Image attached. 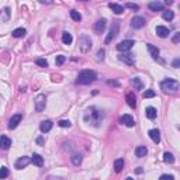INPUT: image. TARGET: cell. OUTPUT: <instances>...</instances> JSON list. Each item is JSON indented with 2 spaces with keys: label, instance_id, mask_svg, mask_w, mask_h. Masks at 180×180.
I'll use <instances>...</instances> for the list:
<instances>
[{
  "label": "cell",
  "instance_id": "6da1fadb",
  "mask_svg": "<svg viewBox=\"0 0 180 180\" xmlns=\"http://www.w3.org/2000/svg\"><path fill=\"white\" fill-rule=\"evenodd\" d=\"M103 118H104V114L97 107H90L85 113V121L93 127H99Z\"/></svg>",
  "mask_w": 180,
  "mask_h": 180
},
{
  "label": "cell",
  "instance_id": "7a4b0ae2",
  "mask_svg": "<svg viewBox=\"0 0 180 180\" xmlns=\"http://www.w3.org/2000/svg\"><path fill=\"white\" fill-rule=\"evenodd\" d=\"M96 79H97V75H96L94 70H83L79 73L76 82H78V85H90Z\"/></svg>",
  "mask_w": 180,
  "mask_h": 180
},
{
  "label": "cell",
  "instance_id": "3957f363",
  "mask_svg": "<svg viewBox=\"0 0 180 180\" xmlns=\"http://www.w3.org/2000/svg\"><path fill=\"white\" fill-rule=\"evenodd\" d=\"M160 87L165 93H176L179 90V82L175 79H165L160 83Z\"/></svg>",
  "mask_w": 180,
  "mask_h": 180
},
{
  "label": "cell",
  "instance_id": "277c9868",
  "mask_svg": "<svg viewBox=\"0 0 180 180\" xmlns=\"http://www.w3.org/2000/svg\"><path fill=\"white\" fill-rule=\"evenodd\" d=\"M118 31H120V21H113V26L110 28V32H108V35L106 37V44H110L114 40V38L118 35Z\"/></svg>",
  "mask_w": 180,
  "mask_h": 180
},
{
  "label": "cell",
  "instance_id": "5b68a950",
  "mask_svg": "<svg viewBox=\"0 0 180 180\" xmlns=\"http://www.w3.org/2000/svg\"><path fill=\"white\" fill-rule=\"evenodd\" d=\"M79 48L83 53L89 52L90 48H91V40H90V37H87V35H82V37L79 38Z\"/></svg>",
  "mask_w": 180,
  "mask_h": 180
},
{
  "label": "cell",
  "instance_id": "8992f818",
  "mask_svg": "<svg viewBox=\"0 0 180 180\" xmlns=\"http://www.w3.org/2000/svg\"><path fill=\"white\" fill-rule=\"evenodd\" d=\"M45 104H47V97L45 94H38L34 100V106H35V111L41 113L45 110Z\"/></svg>",
  "mask_w": 180,
  "mask_h": 180
},
{
  "label": "cell",
  "instance_id": "52a82bcc",
  "mask_svg": "<svg viewBox=\"0 0 180 180\" xmlns=\"http://www.w3.org/2000/svg\"><path fill=\"white\" fill-rule=\"evenodd\" d=\"M132 45H135V41H134V40H124L121 42H118L117 49L121 51V52H127V51H130V49L132 48Z\"/></svg>",
  "mask_w": 180,
  "mask_h": 180
},
{
  "label": "cell",
  "instance_id": "ba28073f",
  "mask_svg": "<svg viewBox=\"0 0 180 180\" xmlns=\"http://www.w3.org/2000/svg\"><path fill=\"white\" fill-rule=\"evenodd\" d=\"M118 59L121 61V62H124V64L130 65V66H132V65H135V55H132V53H120L118 55Z\"/></svg>",
  "mask_w": 180,
  "mask_h": 180
},
{
  "label": "cell",
  "instance_id": "9c48e42d",
  "mask_svg": "<svg viewBox=\"0 0 180 180\" xmlns=\"http://www.w3.org/2000/svg\"><path fill=\"white\" fill-rule=\"evenodd\" d=\"M120 122L128 128H132L134 125H135V120H134V117L130 116V114H124V116L120 117Z\"/></svg>",
  "mask_w": 180,
  "mask_h": 180
},
{
  "label": "cell",
  "instance_id": "30bf717a",
  "mask_svg": "<svg viewBox=\"0 0 180 180\" xmlns=\"http://www.w3.org/2000/svg\"><path fill=\"white\" fill-rule=\"evenodd\" d=\"M145 24H146V21H145V18H143V17L135 16L132 20H131V27H132V28H135V30H139V28H142Z\"/></svg>",
  "mask_w": 180,
  "mask_h": 180
},
{
  "label": "cell",
  "instance_id": "8fae6325",
  "mask_svg": "<svg viewBox=\"0 0 180 180\" xmlns=\"http://www.w3.org/2000/svg\"><path fill=\"white\" fill-rule=\"evenodd\" d=\"M30 162H31V158H28V156H21V158L17 159L16 162V169H24V168H27L28 165H30Z\"/></svg>",
  "mask_w": 180,
  "mask_h": 180
},
{
  "label": "cell",
  "instance_id": "7c38bea8",
  "mask_svg": "<svg viewBox=\"0 0 180 180\" xmlns=\"http://www.w3.org/2000/svg\"><path fill=\"white\" fill-rule=\"evenodd\" d=\"M23 116L21 114H14V116L11 117L10 120H9V128L10 130H14V128H17V125L20 124V121H21Z\"/></svg>",
  "mask_w": 180,
  "mask_h": 180
},
{
  "label": "cell",
  "instance_id": "4fadbf2b",
  "mask_svg": "<svg viewBox=\"0 0 180 180\" xmlns=\"http://www.w3.org/2000/svg\"><path fill=\"white\" fill-rule=\"evenodd\" d=\"M11 146V139L6 135H0V149H9Z\"/></svg>",
  "mask_w": 180,
  "mask_h": 180
},
{
  "label": "cell",
  "instance_id": "5bb4252c",
  "mask_svg": "<svg viewBox=\"0 0 180 180\" xmlns=\"http://www.w3.org/2000/svg\"><path fill=\"white\" fill-rule=\"evenodd\" d=\"M106 18H101V20H97L94 24V31L97 34H101V32L104 31V28H106Z\"/></svg>",
  "mask_w": 180,
  "mask_h": 180
},
{
  "label": "cell",
  "instance_id": "9a60e30c",
  "mask_svg": "<svg viewBox=\"0 0 180 180\" xmlns=\"http://www.w3.org/2000/svg\"><path fill=\"white\" fill-rule=\"evenodd\" d=\"M156 34H158L160 38H166L169 37V28L165 26H158L156 27Z\"/></svg>",
  "mask_w": 180,
  "mask_h": 180
},
{
  "label": "cell",
  "instance_id": "2e32d148",
  "mask_svg": "<svg viewBox=\"0 0 180 180\" xmlns=\"http://www.w3.org/2000/svg\"><path fill=\"white\" fill-rule=\"evenodd\" d=\"M148 135L151 137V139H152L155 143H159V141H160V132H159V130H156V128L151 130L148 132Z\"/></svg>",
  "mask_w": 180,
  "mask_h": 180
},
{
  "label": "cell",
  "instance_id": "e0dca14e",
  "mask_svg": "<svg viewBox=\"0 0 180 180\" xmlns=\"http://www.w3.org/2000/svg\"><path fill=\"white\" fill-rule=\"evenodd\" d=\"M146 48H148L149 53H151V56L154 59H158L159 58V49L155 45H152V44H146Z\"/></svg>",
  "mask_w": 180,
  "mask_h": 180
},
{
  "label": "cell",
  "instance_id": "ac0fdd59",
  "mask_svg": "<svg viewBox=\"0 0 180 180\" xmlns=\"http://www.w3.org/2000/svg\"><path fill=\"white\" fill-rule=\"evenodd\" d=\"M145 114H146V117H148L149 120H155L156 116H158V111H156L155 107H146L145 108Z\"/></svg>",
  "mask_w": 180,
  "mask_h": 180
},
{
  "label": "cell",
  "instance_id": "d6986e66",
  "mask_svg": "<svg viewBox=\"0 0 180 180\" xmlns=\"http://www.w3.org/2000/svg\"><path fill=\"white\" fill-rule=\"evenodd\" d=\"M40 130H41L42 132H49V131L52 130V121H49V120L42 121L40 124Z\"/></svg>",
  "mask_w": 180,
  "mask_h": 180
},
{
  "label": "cell",
  "instance_id": "ffe728a7",
  "mask_svg": "<svg viewBox=\"0 0 180 180\" xmlns=\"http://www.w3.org/2000/svg\"><path fill=\"white\" fill-rule=\"evenodd\" d=\"M148 7L152 11H162L163 10V3H160V1H151L148 4Z\"/></svg>",
  "mask_w": 180,
  "mask_h": 180
},
{
  "label": "cell",
  "instance_id": "44dd1931",
  "mask_svg": "<svg viewBox=\"0 0 180 180\" xmlns=\"http://www.w3.org/2000/svg\"><path fill=\"white\" fill-rule=\"evenodd\" d=\"M31 162L35 165V166H40V168H41V166L44 165V158L41 156V155L34 154V155L31 156Z\"/></svg>",
  "mask_w": 180,
  "mask_h": 180
},
{
  "label": "cell",
  "instance_id": "7402d4cb",
  "mask_svg": "<svg viewBox=\"0 0 180 180\" xmlns=\"http://www.w3.org/2000/svg\"><path fill=\"white\" fill-rule=\"evenodd\" d=\"M125 99H127L128 106L131 107V108H135V107H137V99H135V94H134V93H128Z\"/></svg>",
  "mask_w": 180,
  "mask_h": 180
},
{
  "label": "cell",
  "instance_id": "603a6c76",
  "mask_svg": "<svg viewBox=\"0 0 180 180\" xmlns=\"http://www.w3.org/2000/svg\"><path fill=\"white\" fill-rule=\"evenodd\" d=\"M146 154H148V149H146V146L141 145V146H137V148H135V156H138V158H143Z\"/></svg>",
  "mask_w": 180,
  "mask_h": 180
},
{
  "label": "cell",
  "instance_id": "cb8c5ba5",
  "mask_svg": "<svg viewBox=\"0 0 180 180\" xmlns=\"http://www.w3.org/2000/svg\"><path fill=\"white\" fill-rule=\"evenodd\" d=\"M72 41H73V37H72L70 32H68V31L62 32V42H64L65 45H70Z\"/></svg>",
  "mask_w": 180,
  "mask_h": 180
},
{
  "label": "cell",
  "instance_id": "d4e9b609",
  "mask_svg": "<svg viewBox=\"0 0 180 180\" xmlns=\"http://www.w3.org/2000/svg\"><path fill=\"white\" fill-rule=\"evenodd\" d=\"M110 9L113 10V13H116V14H122L124 13V7L121 4H117V3H110Z\"/></svg>",
  "mask_w": 180,
  "mask_h": 180
},
{
  "label": "cell",
  "instance_id": "484cf974",
  "mask_svg": "<svg viewBox=\"0 0 180 180\" xmlns=\"http://www.w3.org/2000/svg\"><path fill=\"white\" fill-rule=\"evenodd\" d=\"M122 169H124V159H121V158L116 159V162H114V170H116L117 173H120Z\"/></svg>",
  "mask_w": 180,
  "mask_h": 180
},
{
  "label": "cell",
  "instance_id": "4316f807",
  "mask_svg": "<svg viewBox=\"0 0 180 180\" xmlns=\"http://www.w3.org/2000/svg\"><path fill=\"white\" fill-rule=\"evenodd\" d=\"M11 34H13V37L14 38H21V37L26 35V28H16Z\"/></svg>",
  "mask_w": 180,
  "mask_h": 180
},
{
  "label": "cell",
  "instance_id": "83f0119b",
  "mask_svg": "<svg viewBox=\"0 0 180 180\" xmlns=\"http://www.w3.org/2000/svg\"><path fill=\"white\" fill-rule=\"evenodd\" d=\"M70 160H72V163L75 165V166H79L80 163H82V155L80 154H75L72 158H70Z\"/></svg>",
  "mask_w": 180,
  "mask_h": 180
},
{
  "label": "cell",
  "instance_id": "f1b7e54d",
  "mask_svg": "<svg viewBox=\"0 0 180 180\" xmlns=\"http://www.w3.org/2000/svg\"><path fill=\"white\" fill-rule=\"evenodd\" d=\"M163 160L166 162V163H170V165H172L173 162H175V156L170 154V152H165V154H163Z\"/></svg>",
  "mask_w": 180,
  "mask_h": 180
},
{
  "label": "cell",
  "instance_id": "f546056e",
  "mask_svg": "<svg viewBox=\"0 0 180 180\" xmlns=\"http://www.w3.org/2000/svg\"><path fill=\"white\" fill-rule=\"evenodd\" d=\"M162 17H163L166 21H170V20H173V17H175V13H173L172 10H166V11H163Z\"/></svg>",
  "mask_w": 180,
  "mask_h": 180
},
{
  "label": "cell",
  "instance_id": "4dcf8cb0",
  "mask_svg": "<svg viewBox=\"0 0 180 180\" xmlns=\"http://www.w3.org/2000/svg\"><path fill=\"white\" fill-rule=\"evenodd\" d=\"M132 86L135 87V90H141L143 87L142 82H141V79H139V78H134V79H132Z\"/></svg>",
  "mask_w": 180,
  "mask_h": 180
},
{
  "label": "cell",
  "instance_id": "1f68e13d",
  "mask_svg": "<svg viewBox=\"0 0 180 180\" xmlns=\"http://www.w3.org/2000/svg\"><path fill=\"white\" fill-rule=\"evenodd\" d=\"M70 17H72V20H73V21H80V20H82V14H80L79 11H76V10L70 11Z\"/></svg>",
  "mask_w": 180,
  "mask_h": 180
},
{
  "label": "cell",
  "instance_id": "d6a6232c",
  "mask_svg": "<svg viewBox=\"0 0 180 180\" xmlns=\"http://www.w3.org/2000/svg\"><path fill=\"white\" fill-rule=\"evenodd\" d=\"M156 96V93H155L154 90H146V91H143L142 97L143 99H152V97H155Z\"/></svg>",
  "mask_w": 180,
  "mask_h": 180
},
{
  "label": "cell",
  "instance_id": "836d02e7",
  "mask_svg": "<svg viewBox=\"0 0 180 180\" xmlns=\"http://www.w3.org/2000/svg\"><path fill=\"white\" fill-rule=\"evenodd\" d=\"M58 125L61 128H69L72 124H70V121H69V120H61V121L58 122Z\"/></svg>",
  "mask_w": 180,
  "mask_h": 180
},
{
  "label": "cell",
  "instance_id": "e575fe53",
  "mask_svg": "<svg viewBox=\"0 0 180 180\" xmlns=\"http://www.w3.org/2000/svg\"><path fill=\"white\" fill-rule=\"evenodd\" d=\"M65 61H66V58H65L64 55H58V56H56V59H55V64L61 66V65H64Z\"/></svg>",
  "mask_w": 180,
  "mask_h": 180
},
{
  "label": "cell",
  "instance_id": "d590c367",
  "mask_svg": "<svg viewBox=\"0 0 180 180\" xmlns=\"http://www.w3.org/2000/svg\"><path fill=\"white\" fill-rule=\"evenodd\" d=\"M9 176V169L7 168H1L0 169V179H6Z\"/></svg>",
  "mask_w": 180,
  "mask_h": 180
},
{
  "label": "cell",
  "instance_id": "8d00e7d4",
  "mask_svg": "<svg viewBox=\"0 0 180 180\" xmlns=\"http://www.w3.org/2000/svg\"><path fill=\"white\" fill-rule=\"evenodd\" d=\"M35 62H37V65H40V66H42V68H47V66H48V61H47V59H44V58L37 59Z\"/></svg>",
  "mask_w": 180,
  "mask_h": 180
},
{
  "label": "cell",
  "instance_id": "74e56055",
  "mask_svg": "<svg viewBox=\"0 0 180 180\" xmlns=\"http://www.w3.org/2000/svg\"><path fill=\"white\" fill-rule=\"evenodd\" d=\"M125 7L131 9V10H139V6H138V4H134V3H127V4H125Z\"/></svg>",
  "mask_w": 180,
  "mask_h": 180
},
{
  "label": "cell",
  "instance_id": "f35d334b",
  "mask_svg": "<svg viewBox=\"0 0 180 180\" xmlns=\"http://www.w3.org/2000/svg\"><path fill=\"white\" fill-rule=\"evenodd\" d=\"M104 49H100L99 52H97V61H103L104 59Z\"/></svg>",
  "mask_w": 180,
  "mask_h": 180
},
{
  "label": "cell",
  "instance_id": "ab89813d",
  "mask_svg": "<svg viewBox=\"0 0 180 180\" xmlns=\"http://www.w3.org/2000/svg\"><path fill=\"white\" fill-rule=\"evenodd\" d=\"M159 180H175V177L172 175H162L159 177Z\"/></svg>",
  "mask_w": 180,
  "mask_h": 180
},
{
  "label": "cell",
  "instance_id": "60d3db41",
  "mask_svg": "<svg viewBox=\"0 0 180 180\" xmlns=\"http://www.w3.org/2000/svg\"><path fill=\"white\" fill-rule=\"evenodd\" d=\"M179 40H180V32H176L175 37H173V40H172V41H173L175 44H177V42H179Z\"/></svg>",
  "mask_w": 180,
  "mask_h": 180
},
{
  "label": "cell",
  "instance_id": "b9f144b4",
  "mask_svg": "<svg viewBox=\"0 0 180 180\" xmlns=\"http://www.w3.org/2000/svg\"><path fill=\"white\" fill-rule=\"evenodd\" d=\"M107 83H108L110 86H116V87H118V86H120V83H118V82H116V80H108Z\"/></svg>",
  "mask_w": 180,
  "mask_h": 180
},
{
  "label": "cell",
  "instance_id": "7bdbcfd3",
  "mask_svg": "<svg viewBox=\"0 0 180 180\" xmlns=\"http://www.w3.org/2000/svg\"><path fill=\"white\" fill-rule=\"evenodd\" d=\"M47 180H62L61 177H56V176H48Z\"/></svg>",
  "mask_w": 180,
  "mask_h": 180
},
{
  "label": "cell",
  "instance_id": "ee69618b",
  "mask_svg": "<svg viewBox=\"0 0 180 180\" xmlns=\"http://www.w3.org/2000/svg\"><path fill=\"white\" fill-rule=\"evenodd\" d=\"M179 64H180L179 59H175V62H173V68H179Z\"/></svg>",
  "mask_w": 180,
  "mask_h": 180
},
{
  "label": "cell",
  "instance_id": "f6af8a7d",
  "mask_svg": "<svg viewBox=\"0 0 180 180\" xmlns=\"http://www.w3.org/2000/svg\"><path fill=\"white\" fill-rule=\"evenodd\" d=\"M127 180H134V179H131V177H127Z\"/></svg>",
  "mask_w": 180,
  "mask_h": 180
}]
</instances>
